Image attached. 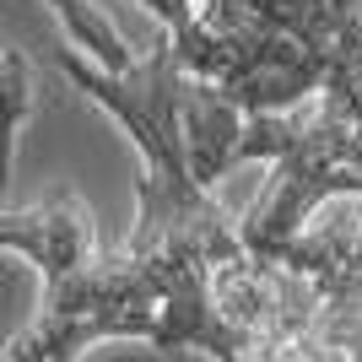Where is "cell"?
<instances>
[{"mask_svg": "<svg viewBox=\"0 0 362 362\" xmlns=\"http://www.w3.org/2000/svg\"><path fill=\"white\" fill-rule=\"evenodd\" d=\"M163 265L151 255H92L87 265L54 287L33 325L11 341L6 362H76L98 341H146L157 335Z\"/></svg>", "mask_w": 362, "mask_h": 362, "instance_id": "3", "label": "cell"}, {"mask_svg": "<svg viewBox=\"0 0 362 362\" xmlns=\"http://www.w3.org/2000/svg\"><path fill=\"white\" fill-rule=\"evenodd\" d=\"M44 6H54V16L65 22V33H71V49L81 54V60H92L98 71L119 76L136 65V54H130V44H124V33L108 22L92 0H44Z\"/></svg>", "mask_w": 362, "mask_h": 362, "instance_id": "6", "label": "cell"}, {"mask_svg": "<svg viewBox=\"0 0 362 362\" xmlns=\"http://www.w3.org/2000/svg\"><path fill=\"white\" fill-rule=\"evenodd\" d=\"M179 124H184V157H189V173H195L200 189H211L227 168H233V146H238L243 114H238V108H227L211 87L184 81Z\"/></svg>", "mask_w": 362, "mask_h": 362, "instance_id": "5", "label": "cell"}, {"mask_svg": "<svg viewBox=\"0 0 362 362\" xmlns=\"http://www.w3.org/2000/svg\"><path fill=\"white\" fill-rule=\"evenodd\" d=\"M0 249L33 259L44 287L76 276L98 255V233H92V211L76 195H60L49 206H28V211H0Z\"/></svg>", "mask_w": 362, "mask_h": 362, "instance_id": "4", "label": "cell"}, {"mask_svg": "<svg viewBox=\"0 0 362 362\" xmlns=\"http://www.w3.org/2000/svg\"><path fill=\"white\" fill-rule=\"evenodd\" d=\"M38 103V87H33V60L22 49L0 44V195H6V179H11V151H16V130Z\"/></svg>", "mask_w": 362, "mask_h": 362, "instance_id": "7", "label": "cell"}, {"mask_svg": "<svg viewBox=\"0 0 362 362\" xmlns=\"http://www.w3.org/2000/svg\"><path fill=\"white\" fill-rule=\"evenodd\" d=\"M49 60L76 92H87L141 146V163H146L136 184L141 211H136V233L124 243V255H189V259H206L211 271L227 265L233 255H243L238 216H227L211 189H200L195 173H189V157H184V124H179L184 76H179L168 33L151 44L146 60H136L119 76L98 71L76 49H49Z\"/></svg>", "mask_w": 362, "mask_h": 362, "instance_id": "1", "label": "cell"}, {"mask_svg": "<svg viewBox=\"0 0 362 362\" xmlns=\"http://www.w3.org/2000/svg\"><path fill=\"white\" fill-rule=\"evenodd\" d=\"M136 6H146L157 22H163V33H179L189 16H195V6L200 0H136Z\"/></svg>", "mask_w": 362, "mask_h": 362, "instance_id": "8", "label": "cell"}, {"mask_svg": "<svg viewBox=\"0 0 362 362\" xmlns=\"http://www.w3.org/2000/svg\"><path fill=\"white\" fill-rule=\"evenodd\" d=\"M168 44L184 81L211 87L243 119L287 114L325 92V71L314 65V54H303L287 33L255 22L238 0H200L195 16L179 33H168Z\"/></svg>", "mask_w": 362, "mask_h": 362, "instance_id": "2", "label": "cell"}]
</instances>
